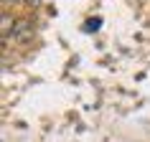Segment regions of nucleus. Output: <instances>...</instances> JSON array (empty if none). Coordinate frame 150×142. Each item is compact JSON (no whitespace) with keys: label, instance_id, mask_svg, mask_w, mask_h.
I'll return each instance as SVG.
<instances>
[{"label":"nucleus","instance_id":"f257e3e1","mask_svg":"<svg viewBox=\"0 0 150 142\" xmlns=\"http://www.w3.org/2000/svg\"><path fill=\"white\" fill-rule=\"evenodd\" d=\"M13 41L16 43H28V41L36 36V31H33V23L31 20H16V28H13Z\"/></svg>","mask_w":150,"mask_h":142},{"label":"nucleus","instance_id":"f03ea898","mask_svg":"<svg viewBox=\"0 0 150 142\" xmlns=\"http://www.w3.org/2000/svg\"><path fill=\"white\" fill-rule=\"evenodd\" d=\"M99 25H102V20H99V18H89L87 23H84V31H87V33H92L94 28H99Z\"/></svg>","mask_w":150,"mask_h":142},{"label":"nucleus","instance_id":"7ed1b4c3","mask_svg":"<svg viewBox=\"0 0 150 142\" xmlns=\"http://www.w3.org/2000/svg\"><path fill=\"white\" fill-rule=\"evenodd\" d=\"M28 3H31V5H41V0H28Z\"/></svg>","mask_w":150,"mask_h":142},{"label":"nucleus","instance_id":"20e7f679","mask_svg":"<svg viewBox=\"0 0 150 142\" xmlns=\"http://www.w3.org/2000/svg\"><path fill=\"white\" fill-rule=\"evenodd\" d=\"M8 3H21V0H8Z\"/></svg>","mask_w":150,"mask_h":142}]
</instances>
